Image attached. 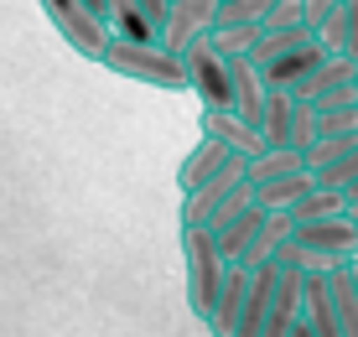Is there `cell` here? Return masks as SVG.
Wrapping results in <instances>:
<instances>
[{"mask_svg":"<svg viewBox=\"0 0 358 337\" xmlns=\"http://www.w3.org/2000/svg\"><path fill=\"white\" fill-rule=\"evenodd\" d=\"M250 203H255L250 166H244V156H234L218 177H208V182H197L192 192H182V229H218L224 218H234Z\"/></svg>","mask_w":358,"mask_h":337,"instance_id":"1","label":"cell"},{"mask_svg":"<svg viewBox=\"0 0 358 337\" xmlns=\"http://www.w3.org/2000/svg\"><path fill=\"white\" fill-rule=\"evenodd\" d=\"M275 259H291V265H301V270H338V265H348V259H358V223L348 213L296 223L291 244L280 249Z\"/></svg>","mask_w":358,"mask_h":337,"instance_id":"2","label":"cell"},{"mask_svg":"<svg viewBox=\"0 0 358 337\" xmlns=\"http://www.w3.org/2000/svg\"><path fill=\"white\" fill-rule=\"evenodd\" d=\"M104 68L130 83H151V89H192L187 57L171 52L166 42H125V36H115L104 47Z\"/></svg>","mask_w":358,"mask_h":337,"instance_id":"3","label":"cell"},{"mask_svg":"<svg viewBox=\"0 0 358 337\" xmlns=\"http://www.w3.org/2000/svg\"><path fill=\"white\" fill-rule=\"evenodd\" d=\"M182 270H187V306L197 317H208L218 285L229 275V259L218 249L213 229H182Z\"/></svg>","mask_w":358,"mask_h":337,"instance_id":"4","label":"cell"},{"mask_svg":"<svg viewBox=\"0 0 358 337\" xmlns=\"http://www.w3.org/2000/svg\"><path fill=\"white\" fill-rule=\"evenodd\" d=\"M42 10H47V21L57 27V36H63L78 57L104 62V47L115 42V31H109V21L99 16V10H89L83 0H42Z\"/></svg>","mask_w":358,"mask_h":337,"instance_id":"5","label":"cell"},{"mask_svg":"<svg viewBox=\"0 0 358 337\" xmlns=\"http://www.w3.org/2000/svg\"><path fill=\"white\" fill-rule=\"evenodd\" d=\"M187 78H192V94L203 99V109H234V73H229V57H218L208 42L187 47Z\"/></svg>","mask_w":358,"mask_h":337,"instance_id":"6","label":"cell"},{"mask_svg":"<svg viewBox=\"0 0 358 337\" xmlns=\"http://www.w3.org/2000/svg\"><path fill=\"white\" fill-rule=\"evenodd\" d=\"M213 27H218V0H171L162 42L171 47V52H187V47L208 42V31H213Z\"/></svg>","mask_w":358,"mask_h":337,"instance_id":"7","label":"cell"},{"mask_svg":"<svg viewBox=\"0 0 358 337\" xmlns=\"http://www.w3.org/2000/svg\"><path fill=\"white\" fill-rule=\"evenodd\" d=\"M301 301H306V270L280 259V280H275V296H270V311L260 322L255 337H291L296 317H301Z\"/></svg>","mask_w":358,"mask_h":337,"instance_id":"8","label":"cell"},{"mask_svg":"<svg viewBox=\"0 0 358 337\" xmlns=\"http://www.w3.org/2000/svg\"><path fill=\"white\" fill-rule=\"evenodd\" d=\"M244 285H250V265H239V259H234V265H229V275H224V285H218V296H213V306H208V317H203L213 337H239Z\"/></svg>","mask_w":358,"mask_h":337,"instance_id":"9","label":"cell"},{"mask_svg":"<svg viewBox=\"0 0 358 337\" xmlns=\"http://www.w3.org/2000/svg\"><path fill=\"white\" fill-rule=\"evenodd\" d=\"M197 124H203V135L224 141L229 151H234V156H244V161H255V156L265 151V135L255 130L250 120H239L234 109H203V120H197Z\"/></svg>","mask_w":358,"mask_h":337,"instance_id":"10","label":"cell"},{"mask_svg":"<svg viewBox=\"0 0 358 337\" xmlns=\"http://www.w3.org/2000/svg\"><path fill=\"white\" fill-rule=\"evenodd\" d=\"M327 57H332V52H327L322 42H306V47H296V52L275 57L270 68H260V73H265V89H291V94H296V89H301V83L312 78V73L322 68Z\"/></svg>","mask_w":358,"mask_h":337,"instance_id":"11","label":"cell"},{"mask_svg":"<svg viewBox=\"0 0 358 337\" xmlns=\"http://www.w3.org/2000/svg\"><path fill=\"white\" fill-rule=\"evenodd\" d=\"M301 317L312 322L317 337H343V322H338V301H332L327 270H306V301H301Z\"/></svg>","mask_w":358,"mask_h":337,"instance_id":"12","label":"cell"},{"mask_svg":"<svg viewBox=\"0 0 358 337\" xmlns=\"http://www.w3.org/2000/svg\"><path fill=\"white\" fill-rule=\"evenodd\" d=\"M229 161H234V151H229V145H224V141H213V135H203V141H197L192 151L182 156V166H177V187H182V192H192L197 182L218 177V171H224Z\"/></svg>","mask_w":358,"mask_h":337,"instance_id":"13","label":"cell"},{"mask_svg":"<svg viewBox=\"0 0 358 337\" xmlns=\"http://www.w3.org/2000/svg\"><path fill=\"white\" fill-rule=\"evenodd\" d=\"M229 73H234V115L250 120L260 130V109H265V73L255 68L250 57H229Z\"/></svg>","mask_w":358,"mask_h":337,"instance_id":"14","label":"cell"},{"mask_svg":"<svg viewBox=\"0 0 358 337\" xmlns=\"http://www.w3.org/2000/svg\"><path fill=\"white\" fill-rule=\"evenodd\" d=\"M265 213H270V208L250 203V208H239L234 218H224V223L213 229V239H218V249H224V259H229V265H234V259H244V254H250V244H255V234H260Z\"/></svg>","mask_w":358,"mask_h":337,"instance_id":"15","label":"cell"},{"mask_svg":"<svg viewBox=\"0 0 358 337\" xmlns=\"http://www.w3.org/2000/svg\"><path fill=\"white\" fill-rule=\"evenodd\" d=\"M296 109H301V94H291V89H265V109H260V135H265V145H291Z\"/></svg>","mask_w":358,"mask_h":337,"instance_id":"16","label":"cell"},{"mask_svg":"<svg viewBox=\"0 0 358 337\" xmlns=\"http://www.w3.org/2000/svg\"><path fill=\"white\" fill-rule=\"evenodd\" d=\"M306 42H317L312 27H260V36H255V47H250V62L255 68H270L275 57H286Z\"/></svg>","mask_w":358,"mask_h":337,"instance_id":"17","label":"cell"},{"mask_svg":"<svg viewBox=\"0 0 358 337\" xmlns=\"http://www.w3.org/2000/svg\"><path fill=\"white\" fill-rule=\"evenodd\" d=\"M291 234H296V218H291V213H265V223H260V234H255L250 254H244L239 265H270V259H275L280 249L291 244Z\"/></svg>","mask_w":358,"mask_h":337,"instance_id":"18","label":"cell"},{"mask_svg":"<svg viewBox=\"0 0 358 337\" xmlns=\"http://www.w3.org/2000/svg\"><path fill=\"white\" fill-rule=\"evenodd\" d=\"M338 213H348V192L322 187V182H312V187L291 203V218H296V223H317V218H338Z\"/></svg>","mask_w":358,"mask_h":337,"instance_id":"19","label":"cell"},{"mask_svg":"<svg viewBox=\"0 0 358 337\" xmlns=\"http://www.w3.org/2000/svg\"><path fill=\"white\" fill-rule=\"evenodd\" d=\"M250 166V187H260L270 177H286V171H306V151H296V145H265L255 161H244Z\"/></svg>","mask_w":358,"mask_h":337,"instance_id":"20","label":"cell"},{"mask_svg":"<svg viewBox=\"0 0 358 337\" xmlns=\"http://www.w3.org/2000/svg\"><path fill=\"white\" fill-rule=\"evenodd\" d=\"M312 187V171H286V177H270L255 187V203L270 208V213H291V203Z\"/></svg>","mask_w":358,"mask_h":337,"instance_id":"21","label":"cell"},{"mask_svg":"<svg viewBox=\"0 0 358 337\" xmlns=\"http://www.w3.org/2000/svg\"><path fill=\"white\" fill-rule=\"evenodd\" d=\"M332 280V301H338V322H343V337H358V285H353V259L338 270H327Z\"/></svg>","mask_w":358,"mask_h":337,"instance_id":"22","label":"cell"},{"mask_svg":"<svg viewBox=\"0 0 358 337\" xmlns=\"http://www.w3.org/2000/svg\"><path fill=\"white\" fill-rule=\"evenodd\" d=\"M255 36H260V27H229V21H218V27L208 31V47H213L218 57H250Z\"/></svg>","mask_w":358,"mask_h":337,"instance_id":"23","label":"cell"},{"mask_svg":"<svg viewBox=\"0 0 358 337\" xmlns=\"http://www.w3.org/2000/svg\"><path fill=\"white\" fill-rule=\"evenodd\" d=\"M358 145V135H317L312 145H306V171H322V166H332L338 156H348Z\"/></svg>","mask_w":358,"mask_h":337,"instance_id":"24","label":"cell"},{"mask_svg":"<svg viewBox=\"0 0 358 337\" xmlns=\"http://www.w3.org/2000/svg\"><path fill=\"white\" fill-rule=\"evenodd\" d=\"M270 6L275 0H218V21H229V27H265Z\"/></svg>","mask_w":358,"mask_h":337,"instance_id":"25","label":"cell"},{"mask_svg":"<svg viewBox=\"0 0 358 337\" xmlns=\"http://www.w3.org/2000/svg\"><path fill=\"white\" fill-rule=\"evenodd\" d=\"M312 182H322V187H338V192H348V187L358 182V145L348 156H338L332 166H322V171H312Z\"/></svg>","mask_w":358,"mask_h":337,"instance_id":"26","label":"cell"},{"mask_svg":"<svg viewBox=\"0 0 358 337\" xmlns=\"http://www.w3.org/2000/svg\"><path fill=\"white\" fill-rule=\"evenodd\" d=\"M317 135H358V104L322 109V115H317Z\"/></svg>","mask_w":358,"mask_h":337,"instance_id":"27","label":"cell"},{"mask_svg":"<svg viewBox=\"0 0 358 337\" xmlns=\"http://www.w3.org/2000/svg\"><path fill=\"white\" fill-rule=\"evenodd\" d=\"M317 42H322V47H327L332 57H348V16H343V10H338V16H332V21H327L322 31H317Z\"/></svg>","mask_w":358,"mask_h":337,"instance_id":"28","label":"cell"},{"mask_svg":"<svg viewBox=\"0 0 358 337\" xmlns=\"http://www.w3.org/2000/svg\"><path fill=\"white\" fill-rule=\"evenodd\" d=\"M343 10V0H301V27H312V31H322L332 16Z\"/></svg>","mask_w":358,"mask_h":337,"instance_id":"29","label":"cell"},{"mask_svg":"<svg viewBox=\"0 0 358 337\" xmlns=\"http://www.w3.org/2000/svg\"><path fill=\"white\" fill-rule=\"evenodd\" d=\"M312 141H317V109L301 99V109H296V130H291V145H296V151H306Z\"/></svg>","mask_w":358,"mask_h":337,"instance_id":"30","label":"cell"},{"mask_svg":"<svg viewBox=\"0 0 358 337\" xmlns=\"http://www.w3.org/2000/svg\"><path fill=\"white\" fill-rule=\"evenodd\" d=\"M348 104H358V83H338V89H327V94L312 99L317 115H322V109H348Z\"/></svg>","mask_w":358,"mask_h":337,"instance_id":"31","label":"cell"},{"mask_svg":"<svg viewBox=\"0 0 358 337\" xmlns=\"http://www.w3.org/2000/svg\"><path fill=\"white\" fill-rule=\"evenodd\" d=\"M291 337H317V332H312V322H306V317H296V327H291Z\"/></svg>","mask_w":358,"mask_h":337,"instance_id":"32","label":"cell"},{"mask_svg":"<svg viewBox=\"0 0 358 337\" xmlns=\"http://www.w3.org/2000/svg\"><path fill=\"white\" fill-rule=\"evenodd\" d=\"M348 213H358V182L348 187Z\"/></svg>","mask_w":358,"mask_h":337,"instance_id":"33","label":"cell"},{"mask_svg":"<svg viewBox=\"0 0 358 337\" xmlns=\"http://www.w3.org/2000/svg\"><path fill=\"white\" fill-rule=\"evenodd\" d=\"M348 218H353V223H358V213H348Z\"/></svg>","mask_w":358,"mask_h":337,"instance_id":"34","label":"cell"}]
</instances>
